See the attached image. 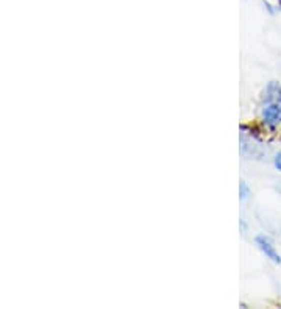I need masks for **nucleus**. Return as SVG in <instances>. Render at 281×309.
I'll return each mask as SVG.
<instances>
[{"instance_id":"nucleus-1","label":"nucleus","mask_w":281,"mask_h":309,"mask_svg":"<svg viewBox=\"0 0 281 309\" xmlns=\"http://www.w3.org/2000/svg\"><path fill=\"white\" fill-rule=\"evenodd\" d=\"M255 244L258 245V249L266 255V258H269L275 264H281V256H279V253L276 252V249L273 247V244L270 242V239L267 236H264V234L256 236Z\"/></svg>"},{"instance_id":"nucleus-2","label":"nucleus","mask_w":281,"mask_h":309,"mask_svg":"<svg viewBox=\"0 0 281 309\" xmlns=\"http://www.w3.org/2000/svg\"><path fill=\"white\" fill-rule=\"evenodd\" d=\"M263 122L269 127H276L281 123V103H267L263 108Z\"/></svg>"},{"instance_id":"nucleus-3","label":"nucleus","mask_w":281,"mask_h":309,"mask_svg":"<svg viewBox=\"0 0 281 309\" xmlns=\"http://www.w3.org/2000/svg\"><path fill=\"white\" fill-rule=\"evenodd\" d=\"M264 101L266 103H281V86L276 81H270L264 91Z\"/></svg>"},{"instance_id":"nucleus-4","label":"nucleus","mask_w":281,"mask_h":309,"mask_svg":"<svg viewBox=\"0 0 281 309\" xmlns=\"http://www.w3.org/2000/svg\"><path fill=\"white\" fill-rule=\"evenodd\" d=\"M250 194H252L250 186L245 181H241V184H239V197H241V200H247L250 197Z\"/></svg>"},{"instance_id":"nucleus-5","label":"nucleus","mask_w":281,"mask_h":309,"mask_svg":"<svg viewBox=\"0 0 281 309\" xmlns=\"http://www.w3.org/2000/svg\"><path fill=\"white\" fill-rule=\"evenodd\" d=\"M273 164H275V167L281 172V152H278L273 158Z\"/></svg>"},{"instance_id":"nucleus-6","label":"nucleus","mask_w":281,"mask_h":309,"mask_svg":"<svg viewBox=\"0 0 281 309\" xmlns=\"http://www.w3.org/2000/svg\"><path fill=\"white\" fill-rule=\"evenodd\" d=\"M278 7L281 8V0H278Z\"/></svg>"}]
</instances>
